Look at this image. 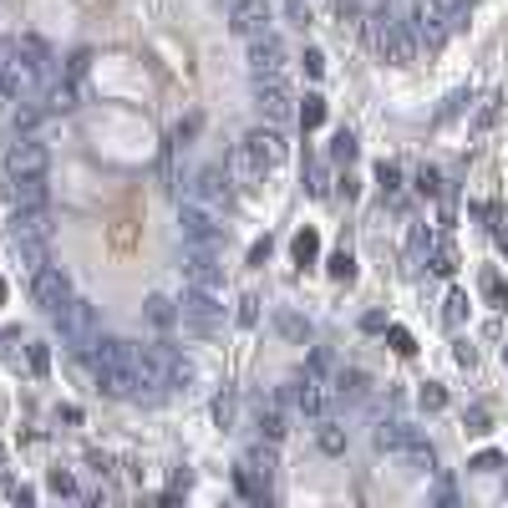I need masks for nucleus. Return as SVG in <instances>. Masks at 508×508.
Segmentation results:
<instances>
[{
    "label": "nucleus",
    "instance_id": "obj_14",
    "mask_svg": "<svg viewBox=\"0 0 508 508\" xmlns=\"http://www.w3.org/2000/svg\"><path fill=\"white\" fill-rule=\"evenodd\" d=\"M224 5H229V26H234V36L254 41V36L270 31V11H264V0H224Z\"/></svg>",
    "mask_w": 508,
    "mask_h": 508
},
{
    "label": "nucleus",
    "instance_id": "obj_45",
    "mask_svg": "<svg viewBox=\"0 0 508 508\" xmlns=\"http://www.w3.org/2000/svg\"><path fill=\"white\" fill-rule=\"evenodd\" d=\"M5 493H11L16 504H36V488H26V483H11V488H5Z\"/></svg>",
    "mask_w": 508,
    "mask_h": 508
},
{
    "label": "nucleus",
    "instance_id": "obj_35",
    "mask_svg": "<svg viewBox=\"0 0 508 508\" xmlns=\"http://www.w3.org/2000/svg\"><path fill=\"white\" fill-rule=\"evenodd\" d=\"M468 468H473V473H498V468H508V457L504 453H478Z\"/></svg>",
    "mask_w": 508,
    "mask_h": 508
},
{
    "label": "nucleus",
    "instance_id": "obj_6",
    "mask_svg": "<svg viewBox=\"0 0 508 508\" xmlns=\"http://www.w3.org/2000/svg\"><path fill=\"white\" fill-rule=\"evenodd\" d=\"M270 483H275V442L264 438V442H254V448L239 457V468H234V488L245 493L249 504H270Z\"/></svg>",
    "mask_w": 508,
    "mask_h": 508
},
{
    "label": "nucleus",
    "instance_id": "obj_19",
    "mask_svg": "<svg viewBox=\"0 0 508 508\" xmlns=\"http://www.w3.org/2000/svg\"><path fill=\"white\" fill-rule=\"evenodd\" d=\"M11 239H52V214L46 209H16Z\"/></svg>",
    "mask_w": 508,
    "mask_h": 508
},
{
    "label": "nucleus",
    "instance_id": "obj_27",
    "mask_svg": "<svg viewBox=\"0 0 508 508\" xmlns=\"http://www.w3.org/2000/svg\"><path fill=\"white\" fill-rule=\"evenodd\" d=\"M326 270H331V280H341V285L356 280V260H351L346 249H341V254H331V264H326Z\"/></svg>",
    "mask_w": 508,
    "mask_h": 508
},
{
    "label": "nucleus",
    "instance_id": "obj_36",
    "mask_svg": "<svg viewBox=\"0 0 508 508\" xmlns=\"http://www.w3.org/2000/svg\"><path fill=\"white\" fill-rule=\"evenodd\" d=\"M422 407H427V412H442V407H448V391H442L438 382H427L422 386Z\"/></svg>",
    "mask_w": 508,
    "mask_h": 508
},
{
    "label": "nucleus",
    "instance_id": "obj_22",
    "mask_svg": "<svg viewBox=\"0 0 508 508\" xmlns=\"http://www.w3.org/2000/svg\"><path fill=\"white\" fill-rule=\"evenodd\" d=\"M427 270H432V275H453L457 270V249L448 245V239H432V249H427Z\"/></svg>",
    "mask_w": 508,
    "mask_h": 508
},
{
    "label": "nucleus",
    "instance_id": "obj_20",
    "mask_svg": "<svg viewBox=\"0 0 508 508\" xmlns=\"http://www.w3.org/2000/svg\"><path fill=\"white\" fill-rule=\"evenodd\" d=\"M11 245H16V260L26 264V275H36V270H46V264H52V239H11Z\"/></svg>",
    "mask_w": 508,
    "mask_h": 508
},
{
    "label": "nucleus",
    "instance_id": "obj_25",
    "mask_svg": "<svg viewBox=\"0 0 508 508\" xmlns=\"http://www.w3.org/2000/svg\"><path fill=\"white\" fill-rule=\"evenodd\" d=\"M148 320H153L158 331H168V326L178 320V305H173L168 295H153V300H148Z\"/></svg>",
    "mask_w": 508,
    "mask_h": 508
},
{
    "label": "nucleus",
    "instance_id": "obj_17",
    "mask_svg": "<svg viewBox=\"0 0 508 508\" xmlns=\"http://www.w3.org/2000/svg\"><path fill=\"white\" fill-rule=\"evenodd\" d=\"M183 198H198V204H214V209H229V173H224V168H204V173L189 183Z\"/></svg>",
    "mask_w": 508,
    "mask_h": 508
},
{
    "label": "nucleus",
    "instance_id": "obj_43",
    "mask_svg": "<svg viewBox=\"0 0 508 508\" xmlns=\"http://www.w3.org/2000/svg\"><path fill=\"white\" fill-rule=\"evenodd\" d=\"M468 432H488V412H483V407L468 412Z\"/></svg>",
    "mask_w": 508,
    "mask_h": 508
},
{
    "label": "nucleus",
    "instance_id": "obj_21",
    "mask_svg": "<svg viewBox=\"0 0 508 508\" xmlns=\"http://www.w3.org/2000/svg\"><path fill=\"white\" fill-rule=\"evenodd\" d=\"M260 432H264L270 442L285 438V397H270V402L260 407Z\"/></svg>",
    "mask_w": 508,
    "mask_h": 508
},
{
    "label": "nucleus",
    "instance_id": "obj_30",
    "mask_svg": "<svg viewBox=\"0 0 508 508\" xmlns=\"http://www.w3.org/2000/svg\"><path fill=\"white\" fill-rule=\"evenodd\" d=\"M331 158H335V163H346V168H351V158H356V138H351L346 127H341V133L331 138Z\"/></svg>",
    "mask_w": 508,
    "mask_h": 508
},
{
    "label": "nucleus",
    "instance_id": "obj_42",
    "mask_svg": "<svg viewBox=\"0 0 508 508\" xmlns=\"http://www.w3.org/2000/svg\"><path fill=\"white\" fill-rule=\"evenodd\" d=\"M214 417H219V427H229V422H234V397H219V402H214Z\"/></svg>",
    "mask_w": 508,
    "mask_h": 508
},
{
    "label": "nucleus",
    "instance_id": "obj_16",
    "mask_svg": "<svg viewBox=\"0 0 508 508\" xmlns=\"http://www.w3.org/2000/svg\"><path fill=\"white\" fill-rule=\"evenodd\" d=\"M245 148L264 163V168H280L285 153H290V148H285V133H280V127H249V133H245Z\"/></svg>",
    "mask_w": 508,
    "mask_h": 508
},
{
    "label": "nucleus",
    "instance_id": "obj_49",
    "mask_svg": "<svg viewBox=\"0 0 508 508\" xmlns=\"http://www.w3.org/2000/svg\"><path fill=\"white\" fill-rule=\"evenodd\" d=\"M498 249L508 254V224H498Z\"/></svg>",
    "mask_w": 508,
    "mask_h": 508
},
{
    "label": "nucleus",
    "instance_id": "obj_33",
    "mask_svg": "<svg viewBox=\"0 0 508 508\" xmlns=\"http://www.w3.org/2000/svg\"><path fill=\"white\" fill-rule=\"evenodd\" d=\"M442 320H448V326H463V320H468V295H463V290H453V295H448Z\"/></svg>",
    "mask_w": 508,
    "mask_h": 508
},
{
    "label": "nucleus",
    "instance_id": "obj_39",
    "mask_svg": "<svg viewBox=\"0 0 508 508\" xmlns=\"http://www.w3.org/2000/svg\"><path fill=\"white\" fill-rule=\"evenodd\" d=\"M285 5H290V20H295V26H310V0H285Z\"/></svg>",
    "mask_w": 508,
    "mask_h": 508
},
{
    "label": "nucleus",
    "instance_id": "obj_26",
    "mask_svg": "<svg viewBox=\"0 0 508 508\" xmlns=\"http://www.w3.org/2000/svg\"><path fill=\"white\" fill-rule=\"evenodd\" d=\"M483 295H488L493 310H508V285H504V275H498V270H488V275H483Z\"/></svg>",
    "mask_w": 508,
    "mask_h": 508
},
{
    "label": "nucleus",
    "instance_id": "obj_10",
    "mask_svg": "<svg viewBox=\"0 0 508 508\" xmlns=\"http://www.w3.org/2000/svg\"><path fill=\"white\" fill-rule=\"evenodd\" d=\"M31 300L46 310V316H56L61 305L71 300V275L61 270V264H46V270H36L31 275Z\"/></svg>",
    "mask_w": 508,
    "mask_h": 508
},
{
    "label": "nucleus",
    "instance_id": "obj_1",
    "mask_svg": "<svg viewBox=\"0 0 508 508\" xmlns=\"http://www.w3.org/2000/svg\"><path fill=\"white\" fill-rule=\"evenodd\" d=\"M92 371H97V382H102L107 397L138 402V391H142V376H138V346H127V341H102V346L92 351Z\"/></svg>",
    "mask_w": 508,
    "mask_h": 508
},
{
    "label": "nucleus",
    "instance_id": "obj_12",
    "mask_svg": "<svg viewBox=\"0 0 508 508\" xmlns=\"http://www.w3.org/2000/svg\"><path fill=\"white\" fill-rule=\"evenodd\" d=\"M249 71L254 77H285V41L275 31H264L249 41Z\"/></svg>",
    "mask_w": 508,
    "mask_h": 508
},
{
    "label": "nucleus",
    "instance_id": "obj_2",
    "mask_svg": "<svg viewBox=\"0 0 508 508\" xmlns=\"http://www.w3.org/2000/svg\"><path fill=\"white\" fill-rule=\"evenodd\" d=\"M361 26H367V41H371V52L382 56L386 67H412L422 52V41L417 31H412V20H391V11H371V16H361Z\"/></svg>",
    "mask_w": 508,
    "mask_h": 508
},
{
    "label": "nucleus",
    "instance_id": "obj_29",
    "mask_svg": "<svg viewBox=\"0 0 508 508\" xmlns=\"http://www.w3.org/2000/svg\"><path fill=\"white\" fill-rule=\"evenodd\" d=\"M275 326H280V335H290V341H300V346L310 341V320H300V316H280Z\"/></svg>",
    "mask_w": 508,
    "mask_h": 508
},
{
    "label": "nucleus",
    "instance_id": "obj_24",
    "mask_svg": "<svg viewBox=\"0 0 508 508\" xmlns=\"http://www.w3.org/2000/svg\"><path fill=\"white\" fill-rule=\"evenodd\" d=\"M300 127H305V133H316L320 123H326V97H320V92H310V97H305V102H300Z\"/></svg>",
    "mask_w": 508,
    "mask_h": 508
},
{
    "label": "nucleus",
    "instance_id": "obj_13",
    "mask_svg": "<svg viewBox=\"0 0 508 508\" xmlns=\"http://www.w3.org/2000/svg\"><path fill=\"white\" fill-rule=\"evenodd\" d=\"M224 173H229V183H234V189L254 193L264 183V163L249 153L245 142H234V148H229V158H224Z\"/></svg>",
    "mask_w": 508,
    "mask_h": 508
},
{
    "label": "nucleus",
    "instance_id": "obj_31",
    "mask_svg": "<svg viewBox=\"0 0 508 508\" xmlns=\"http://www.w3.org/2000/svg\"><path fill=\"white\" fill-rule=\"evenodd\" d=\"M26 367H31L36 376H46V367H52V346H41V341H31V346H26Z\"/></svg>",
    "mask_w": 508,
    "mask_h": 508
},
{
    "label": "nucleus",
    "instance_id": "obj_34",
    "mask_svg": "<svg viewBox=\"0 0 508 508\" xmlns=\"http://www.w3.org/2000/svg\"><path fill=\"white\" fill-rule=\"evenodd\" d=\"M376 183H382V193H397L402 189V168H397V163H382V168H376Z\"/></svg>",
    "mask_w": 508,
    "mask_h": 508
},
{
    "label": "nucleus",
    "instance_id": "obj_51",
    "mask_svg": "<svg viewBox=\"0 0 508 508\" xmlns=\"http://www.w3.org/2000/svg\"><path fill=\"white\" fill-rule=\"evenodd\" d=\"M0 473H5V453H0Z\"/></svg>",
    "mask_w": 508,
    "mask_h": 508
},
{
    "label": "nucleus",
    "instance_id": "obj_15",
    "mask_svg": "<svg viewBox=\"0 0 508 508\" xmlns=\"http://www.w3.org/2000/svg\"><path fill=\"white\" fill-rule=\"evenodd\" d=\"M254 102H260V112L270 123L290 117V82L285 77H254Z\"/></svg>",
    "mask_w": 508,
    "mask_h": 508
},
{
    "label": "nucleus",
    "instance_id": "obj_38",
    "mask_svg": "<svg viewBox=\"0 0 508 508\" xmlns=\"http://www.w3.org/2000/svg\"><path fill=\"white\" fill-rule=\"evenodd\" d=\"M260 320V295H245L239 300V326H254Z\"/></svg>",
    "mask_w": 508,
    "mask_h": 508
},
{
    "label": "nucleus",
    "instance_id": "obj_37",
    "mask_svg": "<svg viewBox=\"0 0 508 508\" xmlns=\"http://www.w3.org/2000/svg\"><path fill=\"white\" fill-rule=\"evenodd\" d=\"M386 341H391V351H402V356H412V351H417V346H412V335H407L402 326H386Z\"/></svg>",
    "mask_w": 508,
    "mask_h": 508
},
{
    "label": "nucleus",
    "instance_id": "obj_40",
    "mask_svg": "<svg viewBox=\"0 0 508 508\" xmlns=\"http://www.w3.org/2000/svg\"><path fill=\"white\" fill-rule=\"evenodd\" d=\"M52 493H61V498H67V493H77V478L56 468V473H52Z\"/></svg>",
    "mask_w": 508,
    "mask_h": 508
},
{
    "label": "nucleus",
    "instance_id": "obj_18",
    "mask_svg": "<svg viewBox=\"0 0 508 508\" xmlns=\"http://www.w3.org/2000/svg\"><path fill=\"white\" fill-rule=\"evenodd\" d=\"M46 198H52V189H46V173L11 178V204H16V209H46Z\"/></svg>",
    "mask_w": 508,
    "mask_h": 508
},
{
    "label": "nucleus",
    "instance_id": "obj_46",
    "mask_svg": "<svg viewBox=\"0 0 508 508\" xmlns=\"http://www.w3.org/2000/svg\"><path fill=\"white\" fill-rule=\"evenodd\" d=\"M493 117H498V97H488V107L478 112V127H493Z\"/></svg>",
    "mask_w": 508,
    "mask_h": 508
},
{
    "label": "nucleus",
    "instance_id": "obj_11",
    "mask_svg": "<svg viewBox=\"0 0 508 508\" xmlns=\"http://www.w3.org/2000/svg\"><path fill=\"white\" fill-rule=\"evenodd\" d=\"M52 168V153H46V142L36 138H20L11 142V153H5V178H36Z\"/></svg>",
    "mask_w": 508,
    "mask_h": 508
},
{
    "label": "nucleus",
    "instance_id": "obj_44",
    "mask_svg": "<svg viewBox=\"0 0 508 508\" xmlns=\"http://www.w3.org/2000/svg\"><path fill=\"white\" fill-rule=\"evenodd\" d=\"M270 260V239H254V245H249V264H264Z\"/></svg>",
    "mask_w": 508,
    "mask_h": 508
},
{
    "label": "nucleus",
    "instance_id": "obj_50",
    "mask_svg": "<svg viewBox=\"0 0 508 508\" xmlns=\"http://www.w3.org/2000/svg\"><path fill=\"white\" fill-rule=\"evenodd\" d=\"M0 305H5V280H0Z\"/></svg>",
    "mask_w": 508,
    "mask_h": 508
},
{
    "label": "nucleus",
    "instance_id": "obj_41",
    "mask_svg": "<svg viewBox=\"0 0 508 508\" xmlns=\"http://www.w3.org/2000/svg\"><path fill=\"white\" fill-rule=\"evenodd\" d=\"M417 189L427 193V198H432V193H442V178L432 173V168H422V178H417Z\"/></svg>",
    "mask_w": 508,
    "mask_h": 508
},
{
    "label": "nucleus",
    "instance_id": "obj_3",
    "mask_svg": "<svg viewBox=\"0 0 508 508\" xmlns=\"http://www.w3.org/2000/svg\"><path fill=\"white\" fill-rule=\"evenodd\" d=\"M183 280L189 290L224 295V239H183Z\"/></svg>",
    "mask_w": 508,
    "mask_h": 508
},
{
    "label": "nucleus",
    "instance_id": "obj_5",
    "mask_svg": "<svg viewBox=\"0 0 508 508\" xmlns=\"http://www.w3.org/2000/svg\"><path fill=\"white\" fill-rule=\"evenodd\" d=\"M376 448L391 453L397 463H407L412 473H432V463H438V457H432V442L422 438L417 427H407V422H382V427H376Z\"/></svg>",
    "mask_w": 508,
    "mask_h": 508
},
{
    "label": "nucleus",
    "instance_id": "obj_9",
    "mask_svg": "<svg viewBox=\"0 0 508 508\" xmlns=\"http://www.w3.org/2000/svg\"><path fill=\"white\" fill-rule=\"evenodd\" d=\"M178 224H183V239H224V209L198 204V198L178 204Z\"/></svg>",
    "mask_w": 508,
    "mask_h": 508
},
{
    "label": "nucleus",
    "instance_id": "obj_48",
    "mask_svg": "<svg viewBox=\"0 0 508 508\" xmlns=\"http://www.w3.org/2000/svg\"><path fill=\"white\" fill-rule=\"evenodd\" d=\"M335 5H341V16H361V5H367V0H335Z\"/></svg>",
    "mask_w": 508,
    "mask_h": 508
},
{
    "label": "nucleus",
    "instance_id": "obj_7",
    "mask_svg": "<svg viewBox=\"0 0 508 508\" xmlns=\"http://www.w3.org/2000/svg\"><path fill=\"white\" fill-rule=\"evenodd\" d=\"M412 31H417V41L427 46V52H438L442 41L457 31L448 0H417V5H412Z\"/></svg>",
    "mask_w": 508,
    "mask_h": 508
},
{
    "label": "nucleus",
    "instance_id": "obj_8",
    "mask_svg": "<svg viewBox=\"0 0 508 508\" xmlns=\"http://www.w3.org/2000/svg\"><path fill=\"white\" fill-rule=\"evenodd\" d=\"M178 320L193 326L198 335L219 331V320H224V295H214V290H189L183 305H178Z\"/></svg>",
    "mask_w": 508,
    "mask_h": 508
},
{
    "label": "nucleus",
    "instance_id": "obj_23",
    "mask_svg": "<svg viewBox=\"0 0 508 508\" xmlns=\"http://www.w3.org/2000/svg\"><path fill=\"white\" fill-rule=\"evenodd\" d=\"M290 254H295V264H316V254H320V234H316V229H300L295 239H290Z\"/></svg>",
    "mask_w": 508,
    "mask_h": 508
},
{
    "label": "nucleus",
    "instance_id": "obj_28",
    "mask_svg": "<svg viewBox=\"0 0 508 508\" xmlns=\"http://www.w3.org/2000/svg\"><path fill=\"white\" fill-rule=\"evenodd\" d=\"M320 448H326V453H346V432L326 417H320Z\"/></svg>",
    "mask_w": 508,
    "mask_h": 508
},
{
    "label": "nucleus",
    "instance_id": "obj_32",
    "mask_svg": "<svg viewBox=\"0 0 508 508\" xmlns=\"http://www.w3.org/2000/svg\"><path fill=\"white\" fill-rule=\"evenodd\" d=\"M305 189L316 193V198H326V193H331V189H326V163H316V158L305 163Z\"/></svg>",
    "mask_w": 508,
    "mask_h": 508
},
{
    "label": "nucleus",
    "instance_id": "obj_47",
    "mask_svg": "<svg viewBox=\"0 0 508 508\" xmlns=\"http://www.w3.org/2000/svg\"><path fill=\"white\" fill-rule=\"evenodd\" d=\"M305 71H310V77H320V71H326V56H320V52H305Z\"/></svg>",
    "mask_w": 508,
    "mask_h": 508
},
{
    "label": "nucleus",
    "instance_id": "obj_4",
    "mask_svg": "<svg viewBox=\"0 0 508 508\" xmlns=\"http://www.w3.org/2000/svg\"><path fill=\"white\" fill-rule=\"evenodd\" d=\"M56 331H61V346H71L77 356H92V351L102 346V316H97V305L71 295L61 310H56Z\"/></svg>",
    "mask_w": 508,
    "mask_h": 508
}]
</instances>
